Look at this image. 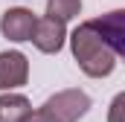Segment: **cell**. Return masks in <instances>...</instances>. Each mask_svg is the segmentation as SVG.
<instances>
[{
  "mask_svg": "<svg viewBox=\"0 0 125 122\" xmlns=\"http://www.w3.org/2000/svg\"><path fill=\"white\" fill-rule=\"evenodd\" d=\"M70 50H73V58L79 61L82 73L90 76V79H105L116 67V52L102 38V32L93 26V20H84V23H79L73 29Z\"/></svg>",
  "mask_w": 125,
  "mask_h": 122,
  "instance_id": "6da1fadb",
  "label": "cell"
},
{
  "mask_svg": "<svg viewBox=\"0 0 125 122\" xmlns=\"http://www.w3.org/2000/svg\"><path fill=\"white\" fill-rule=\"evenodd\" d=\"M90 108V96L84 90H58L44 102V111L52 122H79Z\"/></svg>",
  "mask_w": 125,
  "mask_h": 122,
  "instance_id": "7a4b0ae2",
  "label": "cell"
},
{
  "mask_svg": "<svg viewBox=\"0 0 125 122\" xmlns=\"http://www.w3.org/2000/svg\"><path fill=\"white\" fill-rule=\"evenodd\" d=\"M26 79H29V61L23 52H18V50L0 52V90L23 87Z\"/></svg>",
  "mask_w": 125,
  "mask_h": 122,
  "instance_id": "3957f363",
  "label": "cell"
},
{
  "mask_svg": "<svg viewBox=\"0 0 125 122\" xmlns=\"http://www.w3.org/2000/svg\"><path fill=\"white\" fill-rule=\"evenodd\" d=\"M64 41H67V29H64V20L58 18H38V23H35V32H32V44L41 50V52H58L64 47Z\"/></svg>",
  "mask_w": 125,
  "mask_h": 122,
  "instance_id": "277c9868",
  "label": "cell"
},
{
  "mask_svg": "<svg viewBox=\"0 0 125 122\" xmlns=\"http://www.w3.org/2000/svg\"><path fill=\"white\" fill-rule=\"evenodd\" d=\"M35 23H38V18L32 15L29 9H9V12H3V18H0V32H3L9 41L21 44V41H32Z\"/></svg>",
  "mask_w": 125,
  "mask_h": 122,
  "instance_id": "5b68a950",
  "label": "cell"
},
{
  "mask_svg": "<svg viewBox=\"0 0 125 122\" xmlns=\"http://www.w3.org/2000/svg\"><path fill=\"white\" fill-rule=\"evenodd\" d=\"M93 26L102 32V38L111 44V50L116 55H125V9L105 12L102 18H96Z\"/></svg>",
  "mask_w": 125,
  "mask_h": 122,
  "instance_id": "8992f818",
  "label": "cell"
},
{
  "mask_svg": "<svg viewBox=\"0 0 125 122\" xmlns=\"http://www.w3.org/2000/svg\"><path fill=\"white\" fill-rule=\"evenodd\" d=\"M32 113V105L21 93H3L0 96V122H23Z\"/></svg>",
  "mask_w": 125,
  "mask_h": 122,
  "instance_id": "52a82bcc",
  "label": "cell"
},
{
  "mask_svg": "<svg viewBox=\"0 0 125 122\" xmlns=\"http://www.w3.org/2000/svg\"><path fill=\"white\" fill-rule=\"evenodd\" d=\"M82 12V0H47V15L58 18V20H73Z\"/></svg>",
  "mask_w": 125,
  "mask_h": 122,
  "instance_id": "ba28073f",
  "label": "cell"
},
{
  "mask_svg": "<svg viewBox=\"0 0 125 122\" xmlns=\"http://www.w3.org/2000/svg\"><path fill=\"white\" fill-rule=\"evenodd\" d=\"M108 122H125V90L114 96V102L108 108Z\"/></svg>",
  "mask_w": 125,
  "mask_h": 122,
  "instance_id": "9c48e42d",
  "label": "cell"
},
{
  "mask_svg": "<svg viewBox=\"0 0 125 122\" xmlns=\"http://www.w3.org/2000/svg\"><path fill=\"white\" fill-rule=\"evenodd\" d=\"M23 122H52V119H50V116H47V111L41 108V111H32V113H29Z\"/></svg>",
  "mask_w": 125,
  "mask_h": 122,
  "instance_id": "30bf717a",
  "label": "cell"
}]
</instances>
